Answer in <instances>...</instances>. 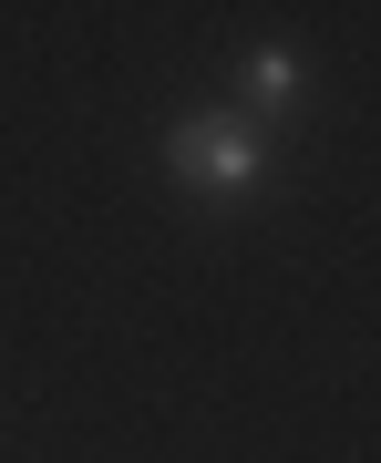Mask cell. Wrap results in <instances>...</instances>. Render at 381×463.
I'll return each mask as SVG.
<instances>
[{
	"label": "cell",
	"mask_w": 381,
	"mask_h": 463,
	"mask_svg": "<svg viewBox=\"0 0 381 463\" xmlns=\"http://www.w3.org/2000/svg\"><path fill=\"white\" fill-rule=\"evenodd\" d=\"M176 175L186 185H206V196H248L258 185V134L248 124H216V114H196V124H176Z\"/></svg>",
	"instance_id": "6da1fadb"
},
{
	"label": "cell",
	"mask_w": 381,
	"mask_h": 463,
	"mask_svg": "<svg viewBox=\"0 0 381 463\" xmlns=\"http://www.w3.org/2000/svg\"><path fill=\"white\" fill-rule=\"evenodd\" d=\"M299 83H310V72H299V52H258V62H248V93H258V103H289Z\"/></svg>",
	"instance_id": "7a4b0ae2"
}]
</instances>
